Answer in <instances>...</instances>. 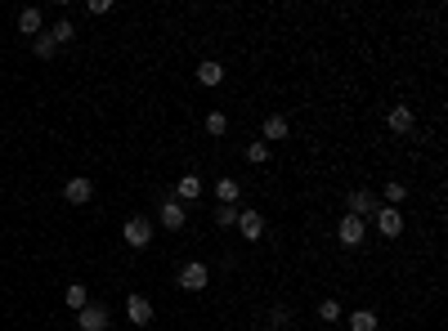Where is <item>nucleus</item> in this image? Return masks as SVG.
Instances as JSON below:
<instances>
[{
  "mask_svg": "<svg viewBox=\"0 0 448 331\" xmlns=\"http://www.w3.org/2000/svg\"><path fill=\"white\" fill-rule=\"evenodd\" d=\"M207 282H211V269L202 260H188L184 269H179V277H175L179 291H207Z\"/></svg>",
  "mask_w": 448,
  "mask_h": 331,
  "instance_id": "1",
  "label": "nucleus"
},
{
  "mask_svg": "<svg viewBox=\"0 0 448 331\" xmlns=\"http://www.w3.org/2000/svg\"><path fill=\"white\" fill-rule=\"evenodd\" d=\"M121 238L130 242L135 251H144L148 242H153V220H148V215H130V220H126V229H121Z\"/></svg>",
  "mask_w": 448,
  "mask_h": 331,
  "instance_id": "2",
  "label": "nucleus"
},
{
  "mask_svg": "<svg viewBox=\"0 0 448 331\" xmlns=\"http://www.w3.org/2000/svg\"><path fill=\"white\" fill-rule=\"evenodd\" d=\"M372 220H377V233H381V238H399V233H403L399 206H386V201H381V206L372 210Z\"/></svg>",
  "mask_w": 448,
  "mask_h": 331,
  "instance_id": "3",
  "label": "nucleus"
},
{
  "mask_svg": "<svg viewBox=\"0 0 448 331\" xmlns=\"http://www.w3.org/2000/svg\"><path fill=\"white\" fill-rule=\"evenodd\" d=\"M364 220H354V215H341V224H336V238H341V247H364Z\"/></svg>",
  "mask_w": 448,
  "mask_h": 331,
  "instance_id": "4",
  "label": "nucleus"
},
{
  "mask_svg": "<svg viewBox=\"0 0 448 331\" xmlns=\"http://www.w3.org/2000/svg\"><path fill=\"white\" fill-rule=\"evenodd\" d=\"M77 327L81 331H108L112 318H108V309H103V305H85L81 314H77Z\"/></svg>",
  "mask_w": 448,
  "mask_h": 331,
  "instance_id": "5",
  "label": "nucleus"
},
{
  "mask_svg": "<svg viewBox=\"0 0 448 331\" xmlns=\"http://www.w3.org/2000/svg\"><path fill=\"white\" fill-rule=\"evenodd\" d=\"M90 197H94V184L85 175H72L68 184H63V201H72V206H85Z\"/></svg>",
  "mask_w": 448,
  "mask_h": 331,
  "instance_id": "6",
  "label": "nucleus"
},
{
  "mask_svg": "<svg viewBox=\"0 0 448 331\" xmlns=\"http://www.w3.org/2000/svg\"><path fill=\"white\" fill-rule=\"evenodd\" d=\"M157 220H162V229L170 233H179L188 224V210H184V201H162V210H157Z\"/></svg>",
  "mask_w": 448,
  "mask_h": 331,
  "instance_id": "7",
  "label": "nucleus"
},
{
  "mask_svg": "<svg viewBox=\"0 0 448 331\" xmlns=\"http://www.w3.org/2000/svg\"><path fill=\"white\" fill-rule=\"evenodd\" d=\"M386 125H390L394 134H408L412 125H417V116H412V108H408V103H394V108L386 112Z\"/></svg>",
  "mask_w": 448,
  "mask_h": 331,
  "instance_id": "8",
  "label": "nucleus"
},
{
  "mask_svg": "<svg viewBox=\"0 0 448 331\" xmlns=\"http://www.w3.org/2000/svg\"><path fill=\"white\" fill-rule=\"evenodd\" d=\"M126 318H130L135 327H148L153 323V300H148V295H130V300H126Z\"/></svg>",
  "mask_w": 448,
  "mask_h": 331,
  "instance_id": "9",
  "label": "nucleus"
},
{
  "mask_svg": "<svg viewBox=\"0 0 448 331\" xmlns=\"http://www.w3.org/2000/svg\"><path fill=\"white\" fill-rule=\"evenodd\" d=\"M377 206H381V201H377V193H368V188H354V193H350V215H354V220L372 215Z\"/></svg>",
  "mask_w": 448,
  "mask_h": 331,
  "instance_id": "10",
  "label": "nucleus"
},
{
  "mask_svg": "<svg viewBox=\"0 0 448 331\" xmlns=\"http://www.w3.org/2000/svg\"><path fill=\"white\" fill-rule=\"evenodd\" d=\"M238 229H242V238H247V242H260L264 238V220L255 215V210H238Z\"/></svg>",
  "mask_w": 448,
  "mask_h": 331,
  "instance_id": "11",
  "label": "nucleus"
},
{
  "mask_svg": "<svg viewBox=\"0 0 448 331\" xmlns=\"http://www.w3.org/2000/svg\"><path fill=\"white\" fill-rule=\"evenodd\" d=\"M287 134H292V125H287V116H283V112L264 116V144H283Z\"/></svg>",
  "mask_w": 448,
  "mask_h": 331,
  "instance_id": "12",
  "label": "nucleus"
},
{
  "mask_svg": "<svg viewBox=\"0 0 448 331\" xmlns=\"http://www.w3.org/2000/svg\"><path fill=\"white\" fill-rule=\"evenodd\" d=\"M216 197H220V206H238L242 184H238V179H220V184H216Z\"/></svg>",
  "mask_w": 448,
  "mask_h": 331,
  "instance_id": "13",
  "label": "nucleus"
},
{
  "mask_svg": "<svg viewBox=\"0 0 448 331\" xmlns=\"http://www.w3.org/2000/svg\"><path fill=\"white\" fill-rule=\"evenodd\" d=\"M197 81H202V85H220V81H224V68H220L216 59H202V63H197Z\"/></svg>",
  "mask_w": 448,
  "mask_h": 331,
  "instance_id": "14",
  "label": "nucleus"
},
{
  "mask_svg": "<svg viewBox=\"0 0 448 331\" xmlns=\"http://www.w3.org/2000/svg\"><path fill=\"white\" fill-rule=\"evenodd\" d=\"M350 331H377V314L372 309H354L350 314Z\"/></svg>",
  "mask_w": 448,
  "mask_h": 331,
  "instance_id": "15",
  "label": "nucleus"
},
{
  "mask_svg": "<svg viewBox=\"0 0 448 331\" xmlns=\"http://www.w3.org/2000/svg\"><path fill=\"white\" fill-rule=\"evenodd\" d=\"M175 193H179V201H193V197H202V179L197 175H184L175 184Z\"/></svg>",
  "mask_w": 448,
  "mask_h": 331,
  "instance_id": "16",
  "label": "nucleus"
},
{
  "mask_svg": "<svg viewBox=\"0 0 448 331\" xmlns=\"http://www.w3.org/2000/svg\"><path fill=\"white\" fill-rule=\"evenodd\" d=\"M45 36H50V40H54V45H68V40H72V36H77V27H72V23H68V18H59V23H54V27H50V31H45Z\"/></svg>",
  "mask_w": 448,
  "mask_h": 331,
  "instance_id": "17",
  "label": "nucleus"
},
{
  "mask_svg": "<svg viewBox=\"0 0 448 331\" xmlns=\"http://www.w3.org/2000/svg\"><path fill=\"white\" fill-rule=\"evenodd\" d=\"M18 31H23V36H36L40 31V9H23V14H18Z\"/></svg>",
  "mask_w": 448,
  "mask_h": 331,
  "instance_id": "18",
  "label": "nucleus"
},
{
  "mask_svg": "<svg viewBox=\"0 0 448 331\" xmlns=\"http://www.w3.org/2000/svg\"><path fill=\"white\" fill-rule=\"evenodd\" d=\"M63 300H68V309H77V314H81V309L90 305V295H85V286H81V282H72L68 291H63Z\"/></svg>",
  "mask_w": 448,
  "mask_h": 331,
  "instance_id": "19",
  "label": "nucleus"
},
{
  "mask_svg": "<svg viewBox=\"0 0 448 331\" xmlns=\"http://www.w3.org/2000/svg\"><path fill=\"white\" fill-rule=\"evenodd\" d=\"M224 130H229V116H224V112H207V134L220 139Z\"/></svg>",
  "mask_w": 448,
  "mask_h": 331,
  "instance_id": "20",
  "label": "nucleus"
},
{
  "mask_svg": "<svg viewBox=\"0 0 448 331\" xmlns=\"http://www.w3.org/2000/svg\"><path fill=\"white\" fill-rule=\"evenodd\" d=\"M247 162H251V166H264V162H269V144H264V139H260V144H247Z\"/></svg>",
  "mask_w": 448,
  "mask_h": 331,
  "instance_id": "21",
  "label": "nucleus"
},
{
  "mask_svg": "<svg viewBox=\"0 0 448 331\" xmlns=\"http://www.w3.org/2000/svg\"><path fill=\"white\" fill-rule=\"evenodd\" d=\"M403 197H408V188H403L399 179H390V184H386V206H399Z\"/></svg>",
  "mask_w": 448,
  "mask_h": 331,
  "instance_id": "22",
  "label": "nucleus"
},
{
  "mask_svg": "<svg viewBox=\"0 0 448 331\" xmlns=\"http://www.w3.org/2000/svg\"><path fill=\"white\" fill-rule=\"evenodd\" d=\"M216 224L220 229H233L238 224V206H216Z\"/></svg>",
  "mask_w": 448,
  "mask_h": 331,
  "instance_id": "23",
  "label": "nucleus"
},
{
  "mask_svg": "<svg viewBox=\"0 0 448 331\" xmlns=\"http://www.w3.org/2000/svg\"><path fill=\"white\" fill-rule=\"evenodd\" d=\"M318 318H323V323H336V318H341V305H336V300H323V305H318Z\"/></svg>",
  "mask_w": 448,
  "mask_h": 331,
  "instance_id": "24",
  "label": "nucleus"
},
{
  "mask_svg": "<svg viewBox=\"0 0 448 331\" xmlns=\"http://www.w3.org/2000/svg\"><path fill=\"white\" fill-rule=\"evenodd\" d=\"M54 40H50V36H36V59H54Z\"/></svg>",
  "mask_w": 448,
  "mask_h": 331,
  "instance_id": "25",
  "label": "nucleus"
},
{
  "mask_svg": "<svg viewBox=\"0 0 448 331\" xmlns=\"http://www.w3.org/2000/svg\"><path fill=\"white\" fill-rule=\"evenodd\" d=\"M85 9L99 18V14H108V9H112V0H85Z\"/></svg>",
  "mask_w": 448,
  "mask_h": 331,
  "instance_id": "26",
  "label": "nucleus"
},
{
  "mask_svg": "<svg viewBox=\"0 0 448 331\" xmlns=\"http://www.w3.org/2000/svg\"><path fill=\"white\" fill-rule=\"evenodd\" d=\"M264 331H278V327H264Z\"/></svg>",
  "mask_w": 448,
  "mask_h": 331,
  "instance_id": "27",
  "label": "nucleus"
}]
</instances>
